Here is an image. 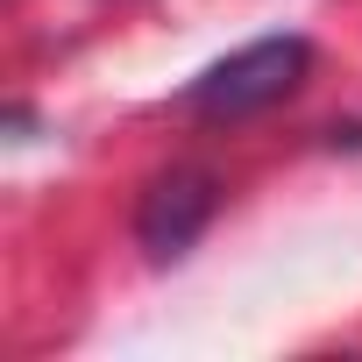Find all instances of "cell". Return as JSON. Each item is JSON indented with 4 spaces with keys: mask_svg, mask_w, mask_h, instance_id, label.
Listing matches in <instances>:
<instances>
[{
    "mask_svg": "<svg viewBox=\"0 0 362 362\" xmlns=\"http://www.w3.org/2000/svg\"><path fill=\"white\" fill-rule=\"evenodd\" d=\"M214 214H221V177L199 170V163H170V170L149 177V192L135 206V242L149 249V263H177L206 235Z\"/></svg>",
    "mask_w": 362,
    "mask_h": 362,
    "instance_id": "obj_2",
    "label": "cell"
},
{
    "mask_svg": "<svg viewBox=\"0 0 362 362\" xmlns=\"http://www.w3.org/2000/svg\"><path fill=\"white\" fill-rule=\"evenodd\" d=\"M313 71V43L305 36H256L242 50H228L221 64H206L192 86H185V107L199 121H249L277 100H291Z\"/></svg>",
    "mask_w": 362,
    "mask_h": 362,
    "instance_id": "obj_1",
    "label": "cell"
},
{
    "mask_svg": "<svg viewBox=\"0 0 362 362\" xmlns=\"http://www.w3.org/2000/svg\"><path fill=\"white\" fill-rule=\"evenodd\" d=\"M334 142H341V149H362V121H348V128H334Z\"/></svg>",
    "mask_w": 362,
    "mask_h": 362,
    "instance_id": "obj_3",
    "label": "cell"
}]
</instances>
